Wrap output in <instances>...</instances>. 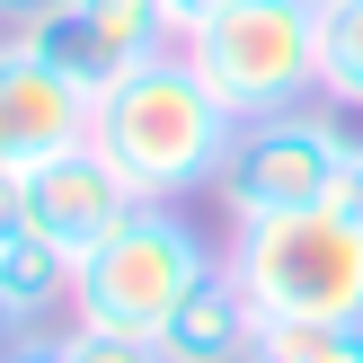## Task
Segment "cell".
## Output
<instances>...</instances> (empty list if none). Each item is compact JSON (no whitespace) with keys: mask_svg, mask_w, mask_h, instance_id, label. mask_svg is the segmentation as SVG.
I'll return each instance as SVG.
<instances>
[{"mask_svg":"<svg viewBox=\"0 0 363 363\" xmlns=\"http://www.w3.org/2000/svg\"><path fill=\"white\" fill-rule=\"evenodd\" d=\"M240 142V106L195 71L186 45L151 53L142 71H124L89 116V151L142 195V204H177V195L213 186Z\"/></svg>","mask_w":363,"mask_h":363,"instance_id":"1","label":"cell"},{"mask_svg":"<svg viewBox=\"0 0 363 363\" xmlns=\"http://www.w3.org/2000/svg\"><path fill=\"white\" fill-rule=\"evenodd\" d=\"M222 266L257 301L266 328H346V319H363V222L346 204L230 222Z\"/></svg>","mask_w":363,"mask_h":363,"instance_id":"2","label":"cell"},{"mask_svg":"<svg viewBox=\"0 0 363 363\" xmlns=\"http://www.w3.org/2000/svg\"><path fill=\"white\" fill-rule=\"evenodd\" d=\"M204 275H222V248L177 204H133L80 266H71V328L160 337Z\"/></svg>","mask_w":363,"mask_h":363,"instance_id":"3","label":"cell"},{"mask_svg":"<svg viewBox=\"0 0 363 363\" xmlns=\"http://www.w3.org/2000/svg\"><path fill=\"white\" fill-rule=\"evenodd\" d=\"M177 45L240 116H284L319 98V0H222L186 18Z\"/></svg>","mask_w":363,"mask_h":363,"instance_id":"4","label":"cell"},{"mask_svg":"<svg viewBox=\"0 0 363 363\" xmlns=\"http://www.w3.org/2000/svg\"><path fill=\"white\" fill-rule=\"evenodd\" d=\"M346 160H354V133H346L319 98H311V106H284V116H240V142H230L213 195H222L230 222L311 213V204H337Z\"/></svg>","mask_w":363,"mask_h":363,"instance_id":"5","label":"cell"},{"mask_svg":"<svg viewBox=\"0 0 363 363\" xmlns=\"http://www.w3.org/2000/svg\"><path fill=\"white\" fill-rule=\"evenodd\" d=\"M177 35H186L177 27V0H53L27 27V45L45 53L62 80H80L89 98H106L124 71H142L151 53H169Z\"/></svg>","mask_w":363,"mask_h":363,"instance_id":"6","label":"cell"},{"mask_svg":"<svg viewBox=\"0 0 363 363\" xmlns=\"http://www.w3.org/2000/svg\"><path fill=\"white\" fill-rule=\"evenodd\" d=\"M89 116H98V98L80 80H62L27 35H0V177H27L45 160L80 151Z\"/></svg>","mask_w":363,"mask_h":363,"instance_id":"7","label":"cell"},{"mask_svg":"<svg viewBox=\"0 0 363 363\" xmlns=\"http://www.w3.org/2000/svg\"><path fill=\"white\" fill-rule=\"evenodd\" d=\"M133 204H142V195L124 186V177L106 169L89 142L18 177V213H27V230H35V240H53L71 266H80V257H89V248H98V240H106V230H116Z\"/></svg>","mask_w":363,"mask_h":363,"instance_id":"8","label":"cell"},{"mask_svg":"<svg viewBox=\"0 0 363 363\" xmlns=\"http://www.w3.org/2000/svg\"><path fill=\"white\" fill-rule=\"evenodd\" d=\"M257 337H266V319H257V301L230 284V266L222 275H204L186 301H177V319L151 337L169 363H248L257 354Z\"/></svg>","mask_w":363,"mask_h":363,"instance_id":"9","label":"cell"},{"mask_svg":"<svg viewBox=\"0 0 363 363\" xmlns=\"http://www.w3.org/2000/svg\"><path fill=\"white\" fill-rule=\"evenodd\" d=\"M0 301H9L18 328H45L53 311L71 319V257H62L53 240H35V230L0 240Z\"/></svg>","mask_w":363,"mask_h":363,"instance_id":"10","label":"cell"},{"mask_svg":"<svg viewBox=\"0 0 363 363\" xmlns=\"http://www.w3.org/2000/svg\"><path fill=\"white\" fill-rule=\"evenodd\" d=\"M319 98L363 106V0H319Z\"/></svg>","mask_w":363,"mask_h":363,"instance_id":"11","label":"cell"},{"mask_svg":"<svg viewBox=\"0 0 363 363\" xmlns=\"http://www.w3.org/2000/svg\"><path fill=\"white\" fill-rule=\"evenodd\" d=\"M248 363H363V319H346V328H266Z\"/></svg>","mask_w":363,"mask_h":363,"instance_id":"12","label":"cell"},{"mask_svg":"<svg viewBox=\"0 0 363 363\" xmlns=\"http://www.w3.org/2000/svg\"><path fill=\"white\" fill-rule=\"evenodd\" d=\"M53 363H169L151 337H116V328H62V354Z\"/></svg>","mask_w":363,"mask_h":363,"instance_id":"13","label":"cell"},{"mask_svg":"<svg viewBox=\"0 0 363 363\" xmlns=\"http://www.w3.org/2000/svg\"><path fill=\"white\" fill-rule=\"evenodd\" d=\"M337 204L363 222V142H354V160H346V186H337Z\"/></svg>","mask_w":363,"mask_h":363,"instance_id":"14","label":"cell"},{"mask_svg":"<svg viewBox=\"0 0 363 363\" xmlns=\"http://www.w3.org/2000/svg\"><path fill=\"white\" fill-rule=\"evenodd\" d=\"M45 9H53V0H0V27H18V35H27Z\"/></svg>","mask_w":363,"mask_h":363,"instance_id":"15","label":"cell"},{"mask_svg":"<svg viewBox=\"0 0 363 363\" xmlns=\"http://www.w3.org/2000/svg\"><path fill=\"white\" fill-rule=\"evenodd\" d=\"M27 230V213H18V177H0V240H18Z\"/></svg>","mask_w":363,"mask_h":363,"instance_id":"16","label":"cell"},{"mask_svg":"<svg viewBox=\"0 0 363 363\" xmlns=\"http://www.w3.org/2000/svg\"><path fill=\"white\" fill-rule=\"evenodd\" d=\"M9 328H18V319H9V301H0V337H9Z\"/></svg>","mask_w":363,"mask_h":363,"instance_id":"17","label":"cell"}]
</instances>
